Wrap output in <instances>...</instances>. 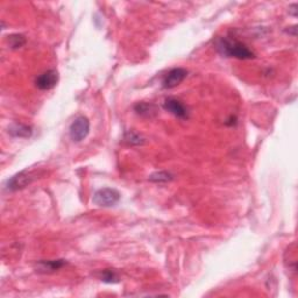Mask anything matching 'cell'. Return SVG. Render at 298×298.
Listing matches in <instances>:
<instances>
[{
  "label": "cell",
  "instance_id": "1",
  "mask_svg": "<svg viewBox=\"0 0 298 298\" xmlns=\"http://www.w3.org/2000/svg\"><path fill=\"white\" fill-rule=\"evenodd\" d=\"M217 50L223 56L236 57L239 60L254 59V53L245 43L240 42L232 37H220L217 41Z\"/></svg>",
  "mask_w": 298,
  "mask_h": 298
},
{
  "label": "cell",
  "instance_id": "10",
  "mask_svg": "<svg viewBox=\"0 0 298 298\" xmlns=\"http://www.w3.org/2000/svg\"><path fill=\"white\" fill-rule=\"evenodd\" d=\"M8 133L15 138H30L33 134V129L30 126L22 125V123H13L8 128Z\"/></svg>",
  "mask_w": 298,
  "mask_h": 298
},
{
  "label": "cell",
  "instance_id": "9",
  "mask_svg": "<svg viewBox=\"0 0 298 298\" xmlns=\"http://www.w3.org/2000/svg\"><path fill=\"white\" fill-rule=\"evenodd\" d=\"M134 111L139 116L144 117V118H154V117L157 116L158 110L157 107L154 105V104L150 103H145V101H141V103H138L134 106Z\"/></svg>",
  "mask_w": 298,
  "mask_h": 298
},
{
  "label": "cell",
  "instance_id": "5",
  "mask_svg": "<svg viewBox=\"0 0 298 298\" xmlns=\"http://www.w3.org/2000/svg\"><path fill=\"white\" fill-rule=\"evenodd\" d=\"M188 76V71L183 68H174L163 77L162 85L164 89H173L179 85Z\"/></svg>",
  "mask_w": 298,
  "mask_h": 298
},
{
  "label": "cell",
  "instance_id": "11",
  "mask_svg": "<svg viewBox=\"0 0 298 298\" xmlns=\"http://www.w3.org/2000/svg\"><path fill=\"white\" fill-rule=\"evenodd\" d=\"M149 180L154 183H168L173 180V175L168 171H157L149 176Z\"/></svg>",
  "mask_w": 298,
  "mask_h": 298
},
{
  "label": "cell",
  "instance_id": "15",
  "mask_svg": "<svg viewBox=\"0 0 298 298\" xmlns=\"http://www.w3.org/2000/svg\"><path fill=\"white\" fill-rule=\"evenodd\" d=\"M296 31H297L296 26H293V27H290V28H289V30H288V33H289V34H293L294 36H296V35H297Z\"/></svg>",
  "mask_w": 298,
  "mask_h": 298
},
{
  "label": "cell",
  "instance_id": "13",
  "mask_svg": "<svg viewBox=\"0 0 298 298\" xmlns=\"http://www.w3.org/2000/svg\"><path fill=\"white\" fill-rule=\"evenodd\" d=\"M8 43L12 49H19L26 43V39L21 34H13V35L8 36Z\"/></svg>",
  "mask_w": 298,
  "mask_h": 298
},
{
  "label": "cell",
  "instance_id": "6",
  "mask_svg": "<svg viewBox=\"0 0 298 298\" xmlns=\"http://www.w3.org/2000/svg\"><path fill=\"white\" fill-rule=\"evenodd\" d=\"M164 110L170 112L173 116H175L179 119H188L189 112L188 109L182 101L176 99V98H167L163 103Z\"/></svg>",
  "mask_w": 298,
  "mask_h": 298
},
{
  "label": "cell",
  "instance_id": "8",
  "mask_svg": "<svg viewBox=\"0 0 298 298\" xmlns=\"http://www.w3.org/2000/svg\"><path fill=\"white\" fill-rule=\"evenodd\" d=\"M64 260H47V261H40L37 263V271L39 272H54L60 270L65 265Z\"/></svg>",
  "mask_w": 298,
  "mask_h": 298
},
{
  "label": "cell",
  "instance_id": "7",
  "mask_svg": "<svg viewBox=\"0 0 298 298\" xmlns=\"http://www.w3.org/2000/svg\"><path fill=\"white\" fill-rule=\"evenodd\" d=\"M59 82V72L56 70H48L43 74H41L39 77L36 78L35 85L37 89L42 91H47L53 89Z\"/></svg>",
  "mask_w": 298,
  "mask_h": 298
},
{
  "label": "cell",
  "instance_id": "14",
  "mask_svg": "<svg viewBox=\"0 0 298 298\" xmlns=\"http://www.w3.org/2000/svg\"><path fill=\"white\" fill-rule=\"evenodd\" d=\"M101 281L105 282V283H117V282H119V276L112 269H107L101 275Z\"/></svg>",
  "mask_w": 298,
  "mask_h": 298
},
{
  "label": "cell",
  "instance_id": "2",
  "mask_svg": "<svg viewBox=\"0 0 298 298\" xmlns=\"http://www.w3.org/2000/svg\"><path fill=\"white\" fill-rule=\"evenodd\" d=\"M92 201L98 206L111 208V206H114L120 201V192L118 190L112 188L99 189L94 193Z\"/></svg>",
  "mask_w": 298,
  "mask_h": 298
},
{
  "label": "cell",
  "instance_id": "4",
  "mask_svg": "<svg viewBox=\"0 0 298 298\" xmlns=\"http://www.w3.org/2000/svg\"><path fill=\"white\" fill-rule=\"evenodd\" d=\"M69 133H70V138L72 141L81 142L82 140H84L89 135V133H90V121H89L87 117H77L74 120V122L71 123Z\"/></svg>",
  "mask_w": 298,
  "mask_h": 298
},
{
  "label": "cell",
  "instance_id": "12",
  "mask_svg": "<svg viewBox=\"0 0 298 298\" xmlns=\"http://www.w3.org/2000/svg\"><path fill=\"white\" fill-rule=\"evenodd\" d=\"M123 140H125L126 144H128L131 146H139V145H142L145 142V139L134 131H129L126 133Z\"/></svg>",
  "mask_w": 298,
  "mask_h": 298
},
{
  "label": "cell",
  "instance_id": "3",
  "mask_svg": "<svg viewBox=\"0 0 298 298\" xmlns=\"http://www.w3.org/2000/svg\"><path fill=\"white\" fill-rule=\"evenodd\" d=\"M35 179H36L35 173L24 170L21 171V173L17 174V175L12 176L11 179L7 180L6 189H7L8 191H17V190H21L31 184V183L35 180Z\"/></svg>",
  "mask_w": 298,
  "mask_h": 298
}]
</instances>
